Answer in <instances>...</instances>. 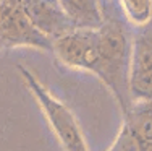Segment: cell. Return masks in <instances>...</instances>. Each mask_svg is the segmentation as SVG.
I'll list each match as a JSON object with an SVG mask.
<instances>
[{
    "instance_id": "obj_1",
    "label": "cell",
    "mask_w": 152,
    "mask_h": 151,
    "mask_svg": "<svg viewBox=\"0 0 152 151\" xmlns=\"http://www.w3.org/2000/svg\"><path fill=\"white\" fill-rule=\"evenodd\" d=\"M20 70L29 91L39 102L41 109L44 110L49 127L52 128L53 135L60 141L61 148H65V151H89L84 136L81 133V128L71 110L63 102H60L52 93L47 91L28 68L20 67Z\"/></svg>"
},
{
    "instance_id": "obj_2",
    "label": "cell",
    "mask_w": 152,
    "mask_h": 151,
    "mask_svg": "<svg viewBox=\"0 0 152 151\" xmlns=\"http://www.w3.org/2000/svg\"><path fill=\"white\" fill-rule=\"evenodd\" d=\"M129 93L136 99H152V31L136 39L128 68Z\"/></svg>"
},
{
    "instance_id": "obj_3",
    "label": "cell",
    "mask_w": 152,
    "mask_h": 151,
    "mask_svg": "<svg viewBox=\"0 0 152 151\" xmlns=\"http://www.w3.org/2000/svg\"><path fill=\"white\" fill-rule=\"evenodd\" d=\"M110 151H152V104L139 106Z\"/></svg>"
},
{
    "instance_id": "obj_4",
    "label": "cell",
    "mask_w": 152,
    "mask_h": 151,
    "mask_svg": "<svg viewBox=\"0 0 152 151\" xmlns=\"http://www.w3.org/2000/svg\"><path fill=\"white\" fill-rule=\"evenodd\" d=\"M128 21L136 26H146L152 20V0H120Z\"/></svg>"
}]
</instances>
